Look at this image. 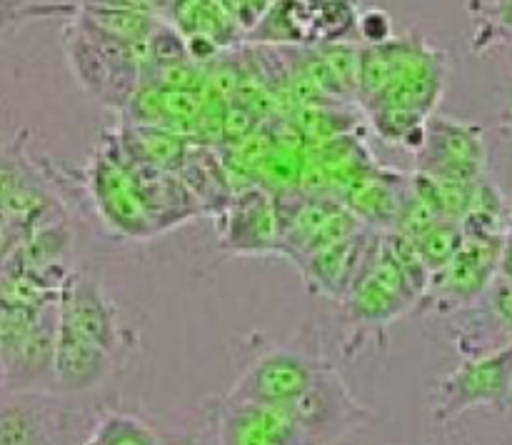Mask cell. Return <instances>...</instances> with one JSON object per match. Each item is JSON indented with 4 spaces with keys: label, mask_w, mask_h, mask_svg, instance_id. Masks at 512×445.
Masks as SVG:
<instances>
[{
    "label": "cell",
    "mask_w": 512,
    "mask_h": 445,
    "mask_svg": "<svg viewBox=\"0 0 512 445\" xmlns=\"http://www.w3.org/2000/svg\"><path fill=\"white\" fill-rule=\"evenodd\" d=\"M58 303L40 310H0L3 390L53 395Z\"/></svg>",
    "instance_id": "obj_1"
},
{
    "label": "cell",
    "mask_w": 512,
    "mask_h": 445,
    "mask_svg": "<svg viewBox=\"0 0 512 445\" xmlns=\"http://www.w3.org/2000/svg\"><path fill=\"white\" fill-rule=\"evenodd\" d=\"M423 293V285L415 283L390 253L383 233H373L343 305L355 325L378 330L418 308Z\"/></svg>",
    "instance_id": "obj_2"
},
{
    "label": "cell",
    "mask_w": 512,
    "mask_h": 445,
    "mask_svg": "<svg viewBox=\"0 0 512 445\" xmlns=\"http://www.w3.org/2000/svg\"><path fill=\"white\" fill-rule=\"evenodd\" d=\"M65 45L73 60V73L90 95L113 108H125L130 103L148 65V40L120 45L88 33L80 25H70L65 28Z\"/></svg>",
    "instance_id": "obj_3"
},
{
    "label": "cell",
    "mask_w": 512,
    "mask_h": 445,
    "mask_svg": "<svg viewBox=\"0 0 512 445\" xmlns=\"http://www.w3.org/2000/svg\"><path fill=\"white\" fill-rule=\"evenodd\" d=\"M283 408L298 428L303 445H335L373 420V413L358 403L348 383L330 363L293 403Z\"/></svg>",
    "instance_id": "obj_4"
},
{
    "label": "cell",
    "mask_w": 512,
    "mask_h": 445,
    "mask_svg": "<svg viewBox=\"0 0 512 445\" xmlns=\"http://www.w3.org/2000/svg\"><path fill=\"white\" fill-rule=\"evenodd\" d=\"M328 365L320 350L303 348L300 343L280 345L265 350L263 355L243 370L228 393V403H250L283 408L293 403L305 388L315 380V375Z\"/></svg>",
    "instance_id": "obj_5"
},
{
    "label": "cell",
    "mask_w": 512,
    "mask_h": 445,
    "mask_svg": "<svg viewBox=\"0 0 512 445\" xmlns=\"http://www.w3.org/2000/svg\"><path fill=\"white\" fill-rule=\"evenodd\" d=\"M505 235H465L458 253L445 268L430 273L420 310L450 313L475 303L498 278Z\"/></svg>",
    "instance_id": "obj_6"
},
{
    "label": "cell",
    "mask_w": 512,
    "mask_h": 445,
    "mask_svg": "<svg viewBox=\"0 0 512 445\" xmlns=\"http://www.w3.org/2000/svg\"><path fill=\"white\" fill-rule=\"evenodd\" d=\"M512 400V343L490 353L468 358L445 375L435 390L433 420L438 425L453 423L455 418L478 405L505 410Z\"/></svg>",
    "instance_id": "obj_7"
},
{
    "label": "cell",
    "mask_w": 512,
    "mask_h": 445,
    "mask_svg": "<svg viewBox=\"0 0 512 445\" xmlns=\"http://www.w3.org/2000/svg\"><path fill=\"white\" fill-rule=\"evenodd\" d=\"M88 178L98 215L113 233L138 240L158 235L143 200H140L138 188L125 168L115 135H108L103 140L88 168Z\"/></svg>",
    "instance_id": "obj_8"
},
{
    "label": "cell",
    "mask_w": 512,
    "mask_h": 445,
    "mask_svg": "<svg viewBox=\"0 0 512 445\" xmlns=\"http://www.w3.org/2000/svg\"><path fill=\"white\" fill-rule=\"evenodd\" d=\"M415 173L478 183L485 178L483 128L443 115H430L420 148L415 150Z\"/></svg>",
    "instance_id": "obj_9"
},
{
    "label": "cell",
    "mask_w": 512,
    "mask_h": 445,
    "mask_svg": "<svg viewBox=\"0 0 512 445\" xmlns=\"http://www.w3.org/2000/svg\"><path fill=\"white\" fill-rule=\"evenodd\" d=\"M58 330L115 355L120 345L118 308L88 270H70L58 290Z\"/></svg>",
    "instance_id": "obj_10"
},
{
    "label": "cell",
    "mask_w": 512,
    "mask_h": 445,
    "mask_svg": "<svg viewBox=\"0 0 512 445\" xmlns=\"http://www.w3.org/2000/svg\"><path fill=\"white\" fill-rule=\"evenodd\" d=\"M220 248L235 255L280 253V218L275 195L260 185L238 188L218 213Z\"/></svg>",
    "instance_id": "obj_11"
},
{
    "label": "cell",
    "mask_w": 512,
    "mask_h": 445,
    "mask_svg": "<svg viewBox=\"0 0 512 445\" xmlns=\"http://www.w3.org/2000/svg\"><path fill=\"white\" fill-rule=\"evenodd\" d=\"M0 218L13 223L25 235L38 225L63 218L58 200L28 155L18 148H0Z\"/></svg>",
    "instance_id": "obj_12"
},
{
    "label": "cell",
    "mask_w": 512,
    "mask_h": 445,
    "mask_svg": "<svg viewBox=\"0 0 512 445\" xmlns=\"http://www.w3.org/2000/svg\"><path fill=\"white\" fill-rule=\"evenodd\" d=\"M120 153H123V148H120ZM123 160L135 188H138L140 200H143L145 210H148L150 220H153L155 233H168L170 228H178V225L188 223L195 215L203 213L200 203L190 193L188 185L180 180L178 173L158 168V165L140 163V160L128 158L125 153Z\"/></svg>",
    "instance_id": "obj_13"
},
{
    "label": "cell",
    "mask_w": 512,
    "mask_h": 445,
    "mask_svg": "<svg viewBox=\"0 0 512 445\" xmlns=\"http://www.w3.org/2000/svg\"><path fill=\"white\" fill-rule=\"evenodd\" d=\"M370 238H373V230L363 228L350 238L340 240V243L303 255V258L295 260V265L300 268L313 293L343 303L360 265H363L365 253H368Z\"/></svg>",
    "instance_id": "obj_14"
},
{
    "label": "cell",
    "mask_w": 512,
    "mask_h": 445,
    "mask_svg": "<svg viewBox=\"0 0 512 445\" xmlns=\"http://www.w3.org/2000/svg\"><path fill=\"white\" fill-rule=\"evenodd\" d=\"M0 445H60L53 395L0 390Z\"/></svg>",
    "instance_id": "obj_15"
},
{
    "label": "cell",
    "mask_w": 512,
    "mask_h": 445,
    "mask_svg": "<svg viewBox=\"0 0 512 445\" xmlns=\"http://www.w3.org/2000/svg\"><path fill=\"white\" fill-rule=\"evenodd\" d=\"M218 445H303L285 408L228 403L218 415Z\"/></svg>",
    "instance_id": "obj_16"
},
{
    "label": "cell",
    "mask_w": 512,
    "mask_h": 445,
    "mask_svg": "<svg viewBox=\"0 0 512 445\" xmlns=\"http://www.w3.org/2000/svg\"><path fill=\"white\" fill-rule=\"evenodd\" d=\"M408 183L410 178H405V175L373 168L358 183L350 185L343 198L338 200L363 228L373 230V233H388L398 218Z\"/></svg>",
    "instance_id": "obj_17"
},
{
    "label": "cell",
    "mask_w": 512,
    "mask_h": 445,
    "mask_svg": "<svg viewBox=\"0 0 512 445\" xmlns=\"http://www.w3.org/2000/svg\"><path fill=\"white\" fill-rule=\"evenodd\" d=\"M113 365V353L58 330L53 363V395L88 393L113 373Z\"/></svg>",
    "instance_id": "obj_18"
},
{
    "label": "cell",
    "mask_w": 512,
    "mask_h": 445,
    "mask_svg": "<svg viewBox=\"0 0 512 445\" xmlns=\"http://www.w3.org/2000/svg\"><path fill=\"white\" fill-rule=\"evenodd\" d=\"M178 175L188 185L190 193L195 195L200 208L208 210V213L218 215L235 193L228 178V168L215 158L213 150L203 148V145L200 148L190 145L183 165L178 168Z\"/></svg>",
    "instance_id": "obj_19"
},
{
    "label": "cell",
    "mask_w": 512,
    "mask_h": 445,
    "mask_svg": "<svg viewBox=\"0 0 512 445\" xmlns=\"http://www.w3.org/2000/svg\"><path fill=\"white\" fill-rule=\"evenodd\" d=\"M118 143L128 158L158 165V168L173 170V173H178V168L183 165L185 155L190 150V140L185 135H178L165 128H155V125L128 123L123 133H118Z\"/></svg>",
    "instance_id": "obj_20"
},
{
    "label": "cell",
    "mask_w": 512,
    "mask_h": 445,
    "mask_svg": "<svg viewBox=\"0 0 512 445\" xmlns=\"http://www.w3.org/2000/svg\"><path fill=\"white\" fill-rule=\"evenodd\" d=\"M468 8L473 18L470 48L475 53L512 43V0H478L468 3Z\"/></svg>",
    "instance_id": "obj_21"
},
{
    "label": "cell",
    "mask_w": 512,
    "mask_h": 445,
    "mask_svg": "<svg viewBox=\"0 0 512 445\" xmlns=\"http://www.w3.org/2000/svg\"><path fill=\"white\" fill-rule=\"evenodd\" d=\"M460 243H463V228H460V223H450V220H438L433 228H428L418 240H413L420 263L425 265L428 273L445 268L455 258Z\"/></svg>",
    "instance_id": "obj_22"
},
{
    "label": "cell",
    "mask_w": 512,
    "mask_h": 445,
    "mask_svg": "<svg viewBox=\"0 0 512 445\" xmlns=\"http://www.w3.org/2000/svg\"><path fill=\"white\" fill-rule=\"evenodd\" d=\"M83 445H160L153 430L138 418L125 413H110L95 425Z\"/></svg>",
    "instance_id": "obj_23"
},
{
    "label": "cell",
    "mask_w": 512,
    "mask_h": 445,
    "mask_svg": "<svg viewBox=\"0 0 512 445\" xmlns=\"http://www.w3.org/2000/svg\"><path fill=\"white\" fill-rule=\"evenodd\" d=\"M355 30H360V35L370 45H383L388 40H393V23H390L388 13H383L380 8L368 10V13H358Z\"/></svg>",
    "instance_id": "obj_24"
},
{
    "label": "cell",
    "mask_w": 512,
    "mask_h": 445,
    "mask_svg": "<svg viewBox=\"0 0 512 445\" xmlns=\"http://www.w3.org/2000/svg\"><path fill=\"white\" fill-rule=\"evenodd\" d=\"M490 308H493L495 318L503 325V330L508 333V343H512V283L510 280L495 278V283L490 285Z\"/></svg>",
    "instance_id": "obj_25"
},
{
    "label": "cell",
    "mask_w": 512,
    "mask_h": 445,
    "mask_svg": "<svg viewBox=\"0 0 512 445\" xmlns=\"http://www.w3.org/2000/svg\"><path fill=\"white\" fill-rule=\"evenodd\" d=\"M23 238H25L23 230H18L13 223L0 218V270L5 268V263H8L10 255H13V250L18 248V243Z\"/></svg>",
    "instance_id": "obj_26"
},
{
    "label": "cell",
    "mask_w": 512,
    "mask_h": 445,
    "mask_svg": "<svg viewBox=\"0 0 512 445\" xmlns=\"http://www.w3.org/2000/svg\"><path fill=\"white\" fill-rule=\"evenodd\" d=\"M498 278L510 280L512 283V230H508L503 243V253H500V268H498Z\"/></svg>",
    "instance_id": "obj_27"
},
{
    "label": "cell",
    "mask_w": 512,
    "mask_h": 445,
    "mask_svg": "<svg viewBox=\"0 0 512 445\" xmlns=\"http://www.w3.org/2000/svg\"><path fill=\"white\" fill-rule=\"evenodd\" d=\"M0 390H3V353H0Z\"/></svg>",
    "instance_id": "obj_28"
},
{
    "label": "cell",
    "mask_w": 512,
    "mask_h": 445,
    "mask_svg": "<svg viewBox=\"0 0 512 445\" xmlns=\"http://www.w3.org/2000/svg\"><path fill=\"white\" fill-rule=\"evenodd\" d=\"M510 230H512V218H510Z\"/></svg>",
    "instance_id": "obj_29"
}]
</instances>
